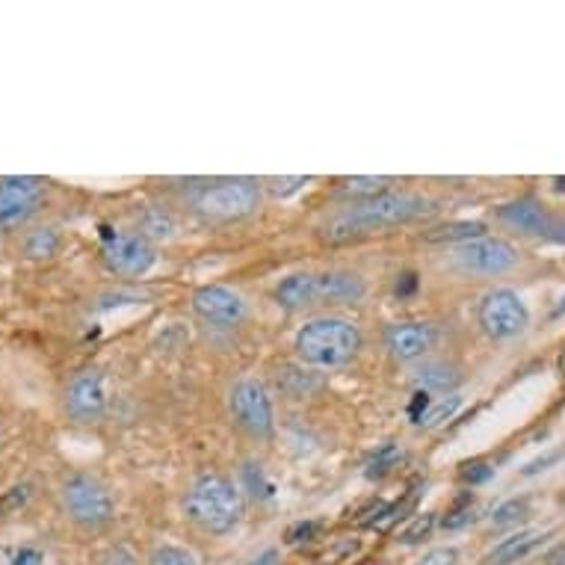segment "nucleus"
Returning <instances> with one entry per match:
<instances>
[{
	"mask_svg": "<svg viewBox=\"0 0 565 565\" xmlns=\"http://www.w3.org/2000/svg\"><path fill=\"white\" fill-rule=\"evenodd\" d=\"M436 343V326L424 323V320H403L385 329V350L391 359L397 362H417L424 359Z\"/></svg>",
	"mask_w": 565,
	"mask_h": 565,
	"instance_id": "4468645a",
	"label": "nucleus"
},
{
	"mask_svg": "<svg viewBox=\"0 0 565 565\" xmlns=\"http://www.w3.org/2000/svg\"><path fill=\"white\" fill-rule=\"evenodd\" d=\"M56 249H60V234H56V228H36V232H30L28 237H24V252H28V258H51V255H56Z\"/></svg>",
	"mask_w": 565,
	"mask_h": 565,
	"instance_id": "4be33fe9",
	"label": "nucleus"
},
{
	"mask_svg": "<svg viewBox=\"0 0 565 565\" xmlns=\"http://www.w3.org/2000/svg\"><path fill=\"white\" fill-rule=\"evenodd\" d=\"M459 563V551L454 545H441V547H433L427 554L420 556L415 565H456Z\"/></svg>",
	"mask_w": 565,
	"mask_h": 565,
	"instance_id": "bb28decb",
	"label": "nucleus"
},
{
	"mask_svg": "<svg viewBox=\"0 0 565 565\" xmlns=\"http://www.w3.org/2000/svg\"><path fill=\"white\" fill-rule=\"evenodd\" d=\"M186 519L195 527L211 533V536H225L232 533L243 519V494L228 477L216 471L199 473L184 494Z\"/></svg>",
	"mask_w": 565,
	"mask_h": 565,
	"instance_id": "f03ea898",
	"label": "nucleus"
},
{
	"mask_svg": "<svg viewBox=\"0 0 565 565\" xmlns=\"http://www.w3.org/2000/svg\"><path fill=\"white\" fill-rule=\"evenodd\" d=\"M436 521H438L436 512L415 515L408 527L399 530V542H403V545H417V542H424V539H429V533L436 530Z\"/></svg>",
	"mask_w": 565,
	"mask_h": 565,
	"instance_id": "b1692460",
	"label": "nucleus"
},
{
	"mask_svg": "<svg viewBox=\"0 0 565 565\" xmlns=\"http://www.w3.org/2000/svg\"><path fill=\"white\" fill-rule=\"evenodd\" d=\"M468 521H473L471 503H468V507H459V510H456V512H450V515H447V519H445V527L447 530H459V527H465Z\"/></svg>",
	"mask_w": 565,
	"mask_h": 565,
	"instance_id": "72a5a7b5",
	"label": "nucleus"
},
{
	"mask_svg": "<svg viewBox=\"0 0 565 565\" xmlns=\"http://www.w3.org/2000/svg\"><path fill=\"white\" fill-rule=\"evenodd\" d=\"M477 320H480V329L489 338L510 341V338H519L530 326V308L515 290L494 288L480 299Z\"/></svg>",
	"mask_w": 565,
	"mask_h": 565,
	"instance_id": "0eeeda50",
	"label": "nucleus"
},
{
	"mask_svg": "<svg viewBox=\"0 0 565 565\" xmlns=\"http://www.w3.org/2000/svg\"><path fill=\"white\" fill-rule=\"evenodd\" d=\"M563 456H565V447H556V450H547V454H542V456H539V459H533V462L524 465V471H521V473H524V477H536V473L547 471L551 465L559 462Z\"/></svg>",
	"mask_w": 565,
	"mask_h": 565,
	"instance_id": "c85d7f7f",
	"label": "nucleus"
},
{
	"mask_svg": "<svg viewBox=\"0 0 565 565\" xmlns=\"http://www.w3.org/2000/svg\"><path fill=\"white\" fill-rule=\"evenodd\" d=\"M494 473V468H491L489 462H482V459H473V462H465L462 471H459V477H462L465 482H471V486H477V482H486Z\"/></svg>",
	"mask_w": 565,
	"mask_h": 565,
	"instance_id": "7c9ffc66",
	"label": "nucleus"
},
{
	"mask_svg": "<svg viewBox=\"0 0 565 565\" xmlns=\"http://www.w3.org/2000/svg\"><path fill=\"white\" fill-rule=\"evenodd\" d=\"M146 565H199L195 563V556L190 551L178 545H160L151 551L149 563Z\"/></svg>",
	"mask_w": 565,
	"mask_h": 565,
	"instance_id": "a878e982",
	"label": "nucleus"
},
{
	"mask_svg": "<svg viewBox=\"0 0 565 565\" xmlns=\"http://www.w3.org/2000/svg\"><path fill=\"white\" fill-rule=\"evenodd\" d=\"M269 184H273V193L285 199V195L302 190V186L308 184V178H302V175H297V178H276V181H269Z\"/></svg>",
	"mask_w": 565,
	"mask_h": 565,
	"instance_id": "473e14b6",
	"label": "nucleus"
},
{
	"mask_svg": "<svg viewBox=\"0 0 565 565\" xmlns=\"http://www.w3.org/2000/svg\"><path fill=\"white\" fill-rule=\"evenodd\" d=\"M530 515V501L527 498H510L503 501L498 510L491 512V524L494 527H515L519 521H524Z\"/></svg>",
	"mask_w": 565,
	"mask_h": 565,
	"instance_id": "5701e85b",
	"label": "nucleus"
},
{
	"mask_svg": "<svg viewBox=\"0 0 565 565\" xmlns=\"http://www.w3.org/2000/svg\"><path fill=\"white\" fill-rule=\"evenodd\" d=\"M498 220L510 225L515 232L530 234V237H542V241L565 243V223L554 220L536 199H515L510 204L498 207Z\"/></svg>",
	"mask_w": 565,
	"mask_h": 565,
	"instance_id": "f8f14e48",
	"label": "nucleus"
},
{
	"mask_svg": "<svg viewBox=\"0 0 565 565\" xmlns=\"http://www.w3.org/2000/svg\"><path fill=\"white\" fill-rule=\"evenodd\" d=\"M388 184H391V178H376V175L350 178V181H343V193L359 195V199H371V195L385 193Z\"/></svg>",
	"mask_w": 565,
	"mask_h": 565,
	"instance_id": "393cba45",
	"label": "nucleus"
},
{
	"mask_svg": "<svg viewBox=\"0 0 565 565\" xmlns=\"http://www.w3.org/2000/svg\"><path fill=\"white\" fill-rule=\"evenodd\" d=\"M459 406H462V397H459V394H447L445 399L429 403L427 412H424V415H420V420H417V427H424V429L441 427L445 420H454V415L459 412Z\"/></svg>",
	"mask_w": 565,
	"mask_h": 565,
	"instance_id": "412c9836",
	"label": "nucleus"
},
{
	"mask_svg": "<svg viewBox=\"0 0 565 565\" xmlns=\"http://www.w3.org/2000/svg\"><path fill=\"white\" fill-rule=\"evenodd\" d=\"M260 207V186L252 178H220L199 186L193 211L207 223H237Z\"/></svg>",
	"mask_w": 565,
	"mask_h": 565,
	"instance_id": "39448f33",
	"label": "nucleus"
},
{
	"mask_svg": "<svg viewBox=\"0 0 565 565\" xmlns=\"http://www.w3.org/2000/svg\"><path fill=\"white\" fill-rule=\"evenodd\" d=\"M317 530L320 524L317 521H297V524H290L288 533H285V542L288 545H302V542H311L317 536Z\"/></svg>",
	"mask_w": 565,
	"mask_h": 565,
	"instance_id": "cd10ccee",
	"label": "nucleus"
},
{
	"mask_svg": "<svg viewBox=\"0 0 565 565\" xmlns=\"http://www.w3.org/2000/svg\"><path fill=\"white\" fill-rule=\"evenodd\" d=\"M429 211V199L417 193H406V190H385L371 199H359L350 207H343L341 214H334L326 223L323 234L329 241H350V237H362V234L382 232L391 225L412 223L417 216H424Z\"/></svg>",
	"mask_w": 565,
	"mask_h": 565,
	"instance_id": "f257e3e1",
	"label": "nucleus"
},
{
	"mask_svg": "<svg viewBox=\"0 0 565 565\" xmlns=\"http://www.w3.org/2000/svg\"><path fill=\"white\" fill-rule=\"evenodd\" d=\"M193 311L204 323L237 326L246 317V302L237 290L223 285H204L193 294Z\"/></svg>",
	"mask_w": 565,
	"mask_h": 565,
	"instance_id": "ddd939ff",
	"label": "nucleus"
},
{
	"mask_svg": "<svg viewBox=\"0 0 565 565\" xmlns=\"http://www.w3.org/2000/svg\"><path fill=\"white\" fill-rule=\"evenodd\" d=\"M477 237H486V225L477 223V220H456V223H445L433 228V232L424 237L429 243H468V241H477Z\"/></svg>",
	"mask_w": 565,
	"mask_h": 565,
	"instance_id": "6ab92c4d",
	"label": "nucleus"
},
{
	"mask_svg": "<svg viewBox=\"0 0 565 565\" xmlns=\"http://www.w3.org/2000/svg\"><path fill=\"white\" fill-rule=\"evenodd\" d=\"M63 412L77 427H93L107 415V382L104 373L95 367L77 371L65 382Z\"/></svg>",
	"mask_w": 565,
	"mask_h": 565,
	"instance_id": "6e6552de",
	"label": "nucleus"
},
{
	"mask_svg": "<svg viewBox=\"0 0 565 565\" xmlns=\"http://www.w3.org/2000/svg\"><path fill=\"white\" fill-rule=\"evenodd\" d=\"M454 264L473 276H503L519 264V252L512 243L486 234V237L454 246Z\"/></svg>",
	"mask_w": 565,
	"mask_h": 565,
	"instance_id": "1a4fd4ad",
	"label": "nucleus"
},
{
	"mask_svg": "<svg viewBox=\"0 0 565 565\" xmlns=\"http://www.w3.org/2000/svg\"><path fill=\"white\" fill-rule=\"evenodd\" d=\"M399 459H403V454H399V450H397V447H394V445L380 447V454L373 456L371 473H385V471H391V468H394V465H397Z\"/></svg>",
	"mask_w": 565,
	"mask_h": 565,
	"instance_id": "c756f323",
	"label": "nucleus"
},
{
	"mask_svg": "<svg viewBox=\"0 0 565 565\" xmlns=\"http://www.w3.org/2000/svg\"><path fill=\"white\" fill-rule=\"evenodd\" d=\"M102 258L107 264L110 273L125 278H137L146 276L154 260H158V252L151 246L146 237L139 234H119L110 232L104 234V246H102Z\"/></svg>",
	"mask_w": 565,
	"mask_h": 565,
	"instance_id": "9d476101",
	"label": "nucleus"
},
{
	"mask_svg": "<svg viewBox=\"0 0 565 565\" xmlns=\"http://www.w3.org/2000/svg\"><path fill=\"white\" fill-rule=\"evenodd\" d=\"M545 565H565V545L554 547V551L545 556Z\"/></svg>",
	"mask_w": 565,
	"mask_h": 565,
	"instance_id": "e433bc0d",
	"label": "nucleus"
},
{
	"mask_svg": "<svg viewBox=\"0 0 565 565\" xmlns=\"http://www.w3.org/2000/svg\"><path fill=\"white\" fill-rule=\"evenodd\" d=\"M276 559H278V551H276V547H269V551H264V554L255 556V559H252V563H246V565H276Z\"/></svg>",
	"mask_w": 565,
	"mask_h": 565,
	"instance_id": "c9c22d12",
	"label": "nucleus"
},
{
	"mask_svg": "<svg viewBox=\"0 0 565 565\" xmlns=\"http://www.w3.org/2000/svg\"><path fill=\"white\" fill-rule=\"evenodd\" d=\"M60 510L75 527L95 533L113 521V498L95 473L75 471L60 482Z\"/></svg>",
	"mask_w": 565,
	"mask_h": 565,
	"instance_id": "20e7f679",
	"label": "nucleus"
},
{
	"mask_svg": "<svg viewBox=\"0 0 565 565\" xmlns=\"http://www.w3.org/2000/svg\"><path fill=\"white\" fill-rule=\"evenodd\" d=\"M98 565H137V556L134 551L125 545H113L107 547L102 556H98Z\"/></svg>",
	"mask_w": 565,
	"mask_h": 565,
	"instance_id": "2f4dec72",
	"label": "nucleus"
},
{
	"mask_svg": "<svg viewBox=\"0 0 565 565\" xmlns=\"http://www.w3.org/2000/svg\"><path fill=\"white\" fill-rule=\"evenodd\" d=\"M367 294V285L359 273L350 269H329V273H317V297L320 302H332V306H352Z\"/></svg>",
	"mask_w": 565,
	"mask_h": 565,
	"instance_id": "2eb2a0df",
	"label": "nucleus"
},
{
	"mask_svg": "<svg viewBox=\"0 0 565 565\" xmlns=\"http://www.w3.org/2000/svg\"><path fill=\"white\" fill-rule=\"evenodd\" d=\"M417 288V276L415 273H406V276H399L397 281V297H408V294H415Z\"/></svg>",
	"mask_w": 565,
	"mask_h": 565,
	"instance_id": "f704fd0d",
	"label": "nucleus"
},
{
	"mask_svg": "<svg viewBox=\"0 0 565 565\" xmlns=\"http://www.w3.org/2000/svg\"><path fill=\"white\" fill-rule=\"evenodd\" d=\"M362 329L343 317H317L308 320L294 338L297 359L317 371H334L350 364L362 350Z\"/></svg>",
	"mask_w": 565,
	"mask_h": 565,
	"instance_id": "7ed1b4c3",
	"label": "nucleus"
},
{
	"mask_svg": "<svg viewBox=\"0 0 565 565\" xmlns=\"http://www.w3.org/2000/svg\"><path fill=\"white\" fill-rule=\"evenodd\" d=\"M175 232V216L163 207H146L139 216V237H146V241H169Z\"/></svg>",
	"mask_w": 565,
	"mask_h": 565,
	"instance_id": "aec40b11",
	"label": "nucleus"
},
{
	"mask_svg": "<svg viewBox=\"0 0 565 565\" xmlns=\"http://www.w3.org/2000/svg\"><path fill=\"white\" fill-rule=\"evenodd\" d=\"M276 302L288 311H306V308L317 306V273H297L288 276L285 281H278Z\"/></svg>",
	"mask_w": 565,
	"mask_h": 565,
	"instance_id": "f3484780",
	"label": "nucleus"
},
{
	"mask_svg": "<svg viewBox=\"0 0 565 565\" xmlns=\"http://www.w3.org/2000/svg\"><path fill=\"white\" fill-rule=\"evenodd\" d=\"M45 186L33 175L0 178V228H21L39 211Z\"/></svg>",
	"mask_w": 565,
	"mask_h": 565,
	"instance_id": "9b49d317",
	"label": "nucleus"
},
{
	"mask_svg": "<svg viewBox=\"0 0 565 565\" xmlns=\"http://www.w3.org/2000/svg\"><path fill=\"white\" fill-rule=\"evenodd\" d=\"M228 412H232L234 427L252 441H269L276 433V412L267 385L255 376H243L234 382L228 394Z\"/></svg>",
	"mask_w": 565,
	"mask_h": 565,
	"instance_id": "423d86ee",
	"label": "nucleus"
},
{
	"mask_svg": "<svg viewBox=\"0 0 565 565\" xmlns=\"http://www.w3.org/2000/svg\"><path fill=\"white\" fill-rule=\"evenodd\" d=\"M551 539L547 530H515L510 536H503L498 545L491 547L489 554L482 556V565H515L527 559L536 547H542Z\"/></svg>",
	"mask_w": 565,
	"mask_h": 565,
	"instance_id": "dca6fc26",
	"label": "nucleus"
},
{
	"mask_svg": "<svg viewBox=\"0 0 565 565\" xmlns=\"http://www.w3.org/2000/svg\"><path fill=\"white\" fill-rule=\"evenodd\" d=\"M412 380L420 394H454V388L459 385V371L447 362H424Z\"/></svg>",
	"mask_w": 565,
	"mask_h": 565,
	"instance_id": "a211bd4d",
	"label": "nucleus"
},
{
	"mask_svg": "<svg viewBox=\"0 0 565 565\" xmlns=\"http://www.w3.org/2000/svg\"><path fill=\"white\" fill-rule=\"evenodd\" d=\"M563 315H565V297L559 299V306L554 308V315H551V317H554V320H556V317H563Z\"/></svg>",
	"mask_w": 565,
	"mask_h": 565,
	"instance_id": "4c0bfd02",
	"label": "nucleus"
}]
</instances>
